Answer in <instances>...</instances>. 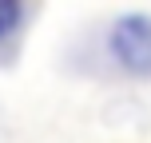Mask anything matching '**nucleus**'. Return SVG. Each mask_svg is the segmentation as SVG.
Listing matches in <instances>:
<instances>
[{
  "instance_id": "1",
  "label": "nucleus",
  "mask_w": 151,
  "mask_h": 143,
  "mask_svg": "<svg viewBox=\"0 0 151 143\" xmlns=\"http://www.w3.org/2000/svg\"><path fill=\"white\" fill-rule=\"evenodd\" d=\"M107 52L131 75H151V16H119L107 32Z\"/></svg>"
},
{
  "instance_id": "2",
  "label": "nucleus",
  "mask_w": 151,
  "mask_h": 143,
  "mask_svg": "<svg viewBox=\"0 0 151 143\" xmlns=\"http://www.w3.org/2000/svg\"><path fill=\"white\" fill-rule=\"evenodd\" d=\"M24 20V0H0V40H8Z\"/></svg>"
}]
</instances>
